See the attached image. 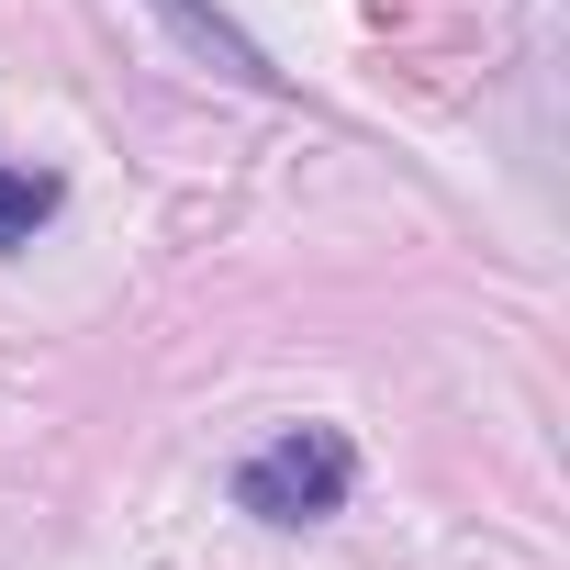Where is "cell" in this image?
<instances>
[{
	"mask_svg": "<svg viewBox=\"0 0 570 570\" xmlns=\"http://www.w3.org/2000/svg\"><path fill=\"white\" fill-rule=\"evenodd\" d=\"M57 202H68V190H57L46 168H0V246H23L35 224H57Z\"/></svg>",
	"mask_w": 570,
	"mask_h": 570,
	"instance_id": "cell-3",
	"label": "cell"
},
{
	"mask_svg": "<svg viewBox=\"0 0 570 570\" xmlns=\"http://www.w3.org/2000/svg\"><path fill=\"white\" fill-rule=\"evenodd\" d=\"M358 492V448L336 425H292V436H268L246 470H235V503L257 525H325L336 503Z\"/></svg>",
	"mask_w": 570,
	"mask_h": 570,
	"instance_id": "cell-1",
	"label": "cell"
},
{
	"mask_svg": "<svg viewBox=\"0 0 570 570\" xmlns=\"http://www.w3.org/2000/svg\"><path fill=\"white\" fill-rule=\"evenodd\" d=\"M157 12H168V23H179V46H202L224 79H246V90H268V79H279V68H268V57H257V46H246L224 12H213V0H157Z\"/></svg>",
	"mask_w": 570,
	"mask_h": 570,
	"instance_id": "cell-2",
	"label": "cell"
}]
</instances>
